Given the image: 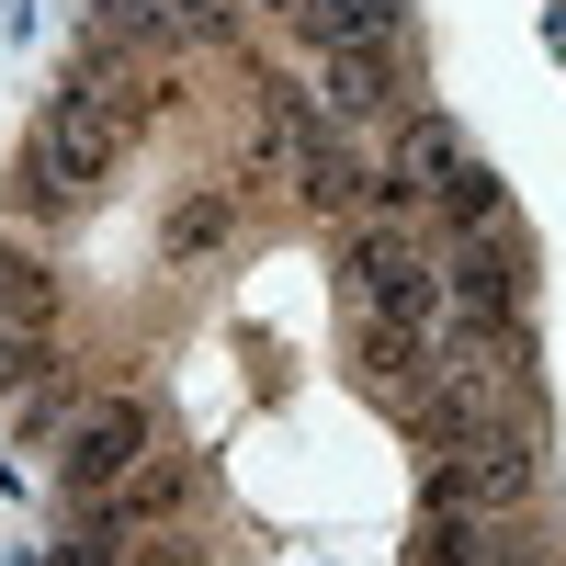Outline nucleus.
Segmentation results:
<instances>
[{
    "instance_id": "f257e3e1",
    "label": "nucleus",
    "mask_w": 566,
    "mask_h": 566,
    "mask_svg": "<svg viewBox=\"0 0 566 566\" xmlns=\"http://www.w3.org/2000/svg\"><path fill=\"white\" fill-rule=\"evenodd\" d=\"M136 103H114V91H57V103L34 114V136H23V181L12 193L34 205V216H69L80 193H103V170L136 148Z\"/></svg>"
},
{
    "instance_id": "f03ea898",
    "label": "nucleus",
    "mask_w": 566,
    "mask_h": 566,
    "mask_svg": "<svg viewBox=\"0 0 566 566\" xmlns=\"http://www.w3.org/2000/svg\"><path fill=\"white\" fill-rule=\"evenodd\" d=\"M340 295H352V317L419 328V340H442V328H453V295H442V250L419 239L408 216H363L352 239H340Z\"/></svg>"
},
{
    "instance_id": "7ed1b4c3",
    "label": "nucleus",
    "mask_w": 566,
    "mask_h": 566,
    "mask_svg": "<svg viewBox=\"0 0 566 566\" xmlns=\"http://www.w3.org/2000/svg\"><path fill=\"white\" fill-rule=\"evenodd\" d=\"M544 499V431L533 419H488L431 453V510H488V522H522Z\"/></svg>"
},
{
    "instance_id": "20e7f679",
    "label": "nucleus",
    "mask_w": 566,
    "mask_h": 566,
    "mask_svg": "<svg viewBox=\"0 0 566 566\" xmlns=\"http://www.w3.org/2000/svg\"><path fill=\"white\" fill-rule=\"evenodd\" d=\"M159 453V408L148 397H91L80 419H69V453H57V488L91 510V499H114L136 464Z\"/></svg>"
},
{
    "instance_id": "39448f33",
    "label": "nucleus",
    "mask_w": 566,
    "mask_h": 566,
    "mask_svg": "<svg viewBox=\"0 0 566 566\" xmlns=\"http://www.w3.org/2000/svg\"><path fill=\"white\" fill-rule=\"evenodd\" d=\"M442 295H453V328H522V250H510V227H464L442 250Z\"/></svg>"
},
{
    "instance_id": "423d86ee",
    "label": "nucleus",
    "mask_w": 566,
    "mask_h": 566,
    "mask_svg": "<svg viewBox=\"0 0 566 566\" xmlns=\"http://www.w3.org/2000/svg\"><path fill=\"white\" fill-rule=\"evenodd\" d=\"M397 45H340V57H317V114L363 136V125H397Z\"/></svg>"
},
{
    "instance_id": "0eeeda50",
    "label": "nucleus",
    "mask_w": 566,
    "mask_h": 566,
    "mask_svg": "<svg viewBox=\"0 0 566 566\" xmlns=\"http://www.w3.org/2000/svg\"><path fill=\"white\" fill-rule=\"evenodd\" d=\"M453 170H464V136H453L442 114H397V148H386V216H397V205H442Z\"/></svg>"
},
{
    "instance_id": "6e6552de",
    "label": "nucleus",
    "mask_w": 566,
    "mask_h": 566,
    "mask_svg": "<svg viewBox=\"0 0 566 566\" xmlns=\"http://www.w3.org/2000/svg\"><path fill=\"white\" fill-rule=\"evenodd\" d=\"M283 34L306 45V57H340V45H397L408 34V0H272Z\"/></svg>"
},
{
    "instance_id": "1a4fd4ad",
    "label": "nucleus",
    "mask_w": 566,
    "mask_h": 566,
    "mask_svg": "<svg viewBox=\"0 0 566 566\" xmlns=\"http://www.w3.org/2000/svg\"><path fill=\"white\" fill-rule=\"evenodd\" d=\"M431 352H442V340H419V328H386V317H352V374H363V386L386 397L397 419H408L419 397H431Z\"/></svg>"
},
{
    "instance_id": "9d476101",
    "label": "nucleus",
    "mask_w": 566,
    "mask_h": 566,
    "mask_svg": "<svg viewBox=\"0 0 566 566\" xmlns=\"http://www.w3.org/2000/svg\"><path fill=\"white\" fill-rule=\"evenodd\" d=\"M193 464H181V453H148V464H136V476L114 488V499H91V510H103V522L114 533H159V522H181V510H193Z\"/></svg>"
},
{
    "instance_id": "9b49d317",
    "label": "nucleus",
    "mask_w": 566,
    "mask_h": 566,
    "mask_svg": "<svg viewBox=\"0 0 566 566\" xmlns=\"http://www.w3.org/2000/svg\"><path fill=\"white\" fill-rule=\"evenodd\" d=\"M103 12L148 45V57H170V45H227V34H239L227 0H103Z\"/></svg>"
},
{
    "instance_id": "f8f14e48",
    "label": "nucleus",
    "mask_w": 566,
    "mask_h": 566,
    "mask_svg": "<svg viewBox=\"0 0 566 566\" xmlns=\"http://www.w3.org/2000/svg\"><path fill=\"white\" fill-rule=\"evenodd\" d=\"M239 239V181H193L170 216H159V261H216Z\"/></svg>"
},
{
    "instance_id": "ddd939ff",
    "label": "nucleus",
    "mask_w": 566,
    "mask_h": 566,
    "mask_svg": "<svg viewBox=\"0 0 566 566\" xmlns=\"http://www.w3.org/2000/svg\"><path fill=\"white\" fill-rule=\"evenodd\" d=\"M0 317L12 328H57V272L34 250H0Z\"/></svg>"
},
{
    "instance_id": "4468645a",
    "label": "nucleus",
    "mask_w": 566,
    "mask_h": 566,
    "mask_svg": "<svg viewBox=\"0 0 566 566\" xmlns=\"http://www.w3.org/2000/svg\"><path fill=\"white\" fill-rule=\"evenodd\" d=\"M45 363H57V328H12L0 317V397H34Z\"/></svg>"
},
{
    "instance_id": "2eb2a0df",
    "label": "nucleus",
    "mask_w": 566,
    "mask_h": 566,
    "mask_svg": "<svg viewBox=\"0 0 566 566\" xmlns=\"http://www.w3.org/2000/svg\"><path fill=\"white\" fill-rule=\"evenodd\" d=\"M442 216H453V227H499V170H488V159H464V170H453V193H442Z\"/></svg>"
},
{
    "instance_id": "dca6fc26",
    "label": "nucleus",
    "mask_w": 566,
    "mask_h": 566,
    "mask_svg": "<svg viewBox=\"0 0 566 566\" xmlns=\"http://www.w3.org/2000/svg\"><path fill=\"white\" fill-rule=\"evenodd\" d=\"M45 566H114V522H91L80 544H57V555H45Z\"/></svg>"
},
{
    "instance_id": "f3484780",
    "label": "nucleus",
    "mask_w": 566,
    "mask_h": 566,
    "mask_svg": "<svg viewBox=\"0 0 566 566\" xmlns=\"http://www.w3.org/2000/svg\"><path fill=\"white\" fill-rule=\"evenodd\" d=\"M125 566H205V555H193V544H136Z\"/></svg>"
}]
</instances>
